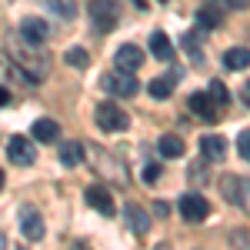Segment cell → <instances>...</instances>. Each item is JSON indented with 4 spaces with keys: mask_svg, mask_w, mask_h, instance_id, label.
Here are the masks:
<instances>
[{
    "mask_svg": "<svg viewBox=\"0 0 250 250\" xmlns=\"http://www.w3.org/2000/svg\"><path fill=\"white\" fill-rule=\"evenodd\" d=\"M114 63L120 67V70H130V74H137V70H140V63H144V50H140L137 43H124V47H117Z\"/></svg>",
    "mask_w": 250,
    "mask_h": 250,
    "instance_id": "obj_7",
    "label": "cell"
},
{
    "mask_svg": "<svg viewBox=\"0 0 250 250\" xmlns=\"http://www.w3.org/2000/svg\"><path fill=\"white\" fill-rule=\"evenodd\" d=\"M7 104H10V90H3V87H0V107H7Z\"/></svg>",
    "mask_w": 250,
    "mask_h": 250,
    "instance_id": "obj_29",
    "label": "cell"
},
{
    "mask_svg": "<svg viewBox=\"0 0 250 250\" xmlns=\"http://www.w3.org/2000/svg\"><path fill=\"white\" fill-rule=\"evenodd\" d=\"M157 177H160V167H157V164H147V170H144V180H147V184H157Z\"/></svg>",
    "mask_w": 250,
    "mask_h": 250,
    "instance_id": "obj_27",
    "label": "cell"
},
{
    "mask_svg": "<svg viewBox=\"0 0 250 250\" xmlns=\"http://www.w3.org/2000/svg\"><path fill=\"white\" fill-rule=\"evenodd\" d=\"M207 94H210L213 100L220 104V107L230 100V94H227V83H220V80H210V83H207Z\"/></svg>",
    "mask_w": 250,
    "mask_h": 250,
    "instance_id": "obj_23",
    "label": "cell"
},
{
    "mask_svg": "<svg viewBox=\"0 0 250 250\" xmlns=\"http://www.w3.org/2000/svg\"><path fill=\"white\" fill-rule=\"evenodd\" d=\"M187 107H190V110L200 117V120H207V124H213V120L220 117V114H217V107H220V104H217L210 94H190Z\"/></svg>",
    "mask_w": 250,
    "mask_h": 250,
    "instance_id": "obj_8",
    "label": "cell"
},
{
    "mask_svg": "<svg viewBox=\"0 0 250 250\" xmlns=\"http://www.w3.org/2000/svg\"><path fill=\"white\" fill-rule=\"evenodd\" d=\"M104 87H107L114 97H134L137 94V77L130 74V70H120V67H117L114 74L104 77Z\"/></svg>",
    "mask_w": 250,
    "mask_h": 250,
    "instance_id": "obj_5",
    "label": "cell"
},
{
    "mask_svg": "<svg viewBox=\"0 0 250 250\" xmlns=\"http://www.w3.org/2000/svg\"><path fill=\"white\" fill-rule=\"evenodd\" d=\"M244 104H247V107H250V80H247V83H244Z\"/></svg>",
    "mask_w": 250,
    "mask_h": 250,
    "instance_id": "obj_31",
    "label": "cell"
},
{
    "mask_svg": "<svg viewBox=\"0 0 250 250\" xmlns=\"http://www.w3.org/2000/svg\"><path fill=\"white\" fill-rule=\"evenodd\" d=\"M170 94H173V80H167V77L150 80V97H154V100H167Z\"/></svg>",
    "mask_w": 250,
    "mask_h": 250,
    "instance_id": "obj_20",
    "label": "cell"
},
{
    "mask_svg": "<svg viewBox=\"0 0 250 250\" xmlns=\"http://www.w3.org/2000/svg\"><path fill=\"white\" fill-rule=\"evenodd\" d=\"M63 60H67V63H70V67H77V70H83V67H87V63H90V54H87V50H83V47H70V50H67V54H63Z\"/></svg>",
    "mask_w": 250,
    "mask_h": 250,
    "instance_id": "obj_22",
    "label": "cell"
},
{
    "mask_svg": "<svg viewBox=\"0 0 250 250\" xmlns=\"http://www.w3.org/2000/svg\"><path fill=\"white\" fill-rule=\"evenodd\" d=\"M87 14H90V20H94L97 30H100V34H107L117 20H120V7H117V0H90Z\"/></svg>",
    "mask_w": 250,
    "mask_h": 250,
    "instance_id": "obj_2",
    "label": "cell"
},
{
    "mask_svg": "<svg viewBox=\"0 0 250 250\" xmlns=\"http://www.w3.org/2000/svg\"><path fill=\"white\" fill-rule=\"evenodd\" d=\"M224 67H227V70H247L250 67V50H244V47H230V50L224 54Z\"/></svg>",
    "mask_w": 250,
    "mask_h": 250,
    "instance_id": "obj_16",
    "label": "cell"
},
{
    "mask_svg": "<svg viewBox=\"0 0 250 250\" xmlns=\"http://www.w3.org/2000/svg\"><path fill=\"white\" fill-rule=\"evenodd\" d=\"M237 150H240V157L250 164V130H240V137H237Z\"/></svg>",
    "mask_w": 250,
    "mask_h": 250,
    "instance_id": "obj_24",
    "label": "cell"
},
{
    "mask_svg": "<svg viewBox=\"0 0 250 250\" xmlns=\"http://www.w3.org/2000/svg\"><path fill=\"white\" fill-rule=\"evenodd\" d=\"M150 54H154L157 60H173V43L167 40V34H164V30L150 34Z\"/></svg>",
    "mask_w": 250,
    "mask_h": 250,
    "instance_id": "obj_15",
    "label": "cell"
},
{
    "mask_svg": "<svg viewBox=\"0 0 250 250\" xmlns=\"http://www.w3.org/2000/svg\"><path fill=\"white\" fill-rule=\"evenodd\" d=\"M197 20H200V27H217V23H220V14H213V10L204 7V10L197 14Z\"/></svg>",
    "mask_w": 250,
    "mask_h": 250,
    "instance_id": "obj_25",
    "label": "cell"
},
{
    "mask_svg": "<svg viewBox=\"0 0 250 250\" xmlns=\"http://www.w3.org/2000/svg\"><path fill=\"white\" fill-rule=\"evenodd\" d=\"M180 213H184L187 224H200V220L210 217V204H207V197H200V193H184V197H180Z\"/></svg>",
    "mask_w": 250,
    "mask_h": 250,
    "instance_id": "obj_4",
    "label": "cell"
},
{
    "mask_svg": "<svg viewBox=\"0 0 250 250\" xmlns=\"http://www.w3.org/2000/svg\"><path fill=\"white\" fill-rule=\"evenodd\" d=\"M83 197H87V204H90L94 210H100L104 217L114 213V197H110V190H104V187H90Z\"/></svg>",
    "mask_w": 250,
    "mask_h": 250,
    "instance_id": "obj_12",
    "label": "cell"
},
{
    "mask_svg": "<svg viewBox=\"0 0 250 250\" xmlns=\"http://www.w3.org/2000/svg\"><path fill=\"white\" fill-rule=\"evenodd\" d=\"M0 190H3V170H0Z\"/></svg>",
    "mask_w": 250,
    "mask_h": 250,
    "instance_id": "obj_33",
    "label": "cell"
},
{
    "mask_svg": "<svg viewBox=\"0 0 250 250\" xmlns=\"http://www.w3.org/2000/svg\"><path fill=\"white\" fill-rule=\"evenodd\" d=\"M230 244H233V247H250V230H233L230 233Z\"/></svg>",
    "mask_w": 250,
    "mask_h": 250,
    "instance_id": "obj_26",
    "label": "cell"
},
{
    "mask_svg": "<svg viewBox=\"0 0 250 250\" xmlns=\"http://www.w3.org/2000/svg\"><path fill=\"white\" fill-rule=\"evenodd\" d=\"M57 154L63 167H77V164H83V144L80 140H60Z\"/></svg>",
    "mask_w": 250,
    "mask_h": 250,
    "instance_id": "obj_11",
    "label": "cell"
},
{
    "mask_svg": "<svg viewBox=\"0 0 250 250\" xmlns=\"http://www.w3.org/2000/svg\"><path fill=\"white\" fill-rule=\"evenodd\" d=\"M43 3H47L57 17H63V20H74V17H77V3H74V0H43Z\"/></svg>",
    "mask_w": 250,
    "mask_h": 250,
    "instance_id": "obj_19",
    "label": "cell"
},
{
    "mask_svg": "<svg viewBox=\"0 0 250 250\" xmlns=\"http://www.w3.org/2000/svg\"><path fill=\"white\" fill-rule=\"evenodd\" d=\"M7 157H10V164H17V167H30V164L37 160V150H34V144H30L27 137H10Z\"/></svg>",
    "mask_w": 250,
    "mask_h": 250,
    "instance_id": "obj_6",
    "label": "cell"
},
{
    "mask_svg": "<svg viewBox=\"0 0 250 250\" xmlns=\"http://www.w3.org/2000/svg\"><path fill=\"white\" fill-rule=\"evenodd\" d=\"M127 124H130V117H127V110H120L117 104H100L97 107V127L100 130L120 134V130H127Z\"/></svg>",
    "mask_w": 250,
    "mask_h": 250,
    "instance_id": "obj_3",
    "label": "cell"
},
{
    "mask_svg": "<svg viewBox=\"0 0 250 250\" xmlns=\"http://www.w3.org/2000/svg\"><path fill=\"white\" fill-rule=\"evenodd\" d=\"M200 147H204L207 160H224V154H227V144H224V137H217V134H207L204 140H200Z\"/></svg>",
    "mask_w": 250,
    "mask_h": 250,
    "instance_id": "obj_17",
    "label": "cell"
},
{
    "mask_svg": "<svg viewBox=\"0 0 250 250\" xmlns=\"http://www.w3.org/2000/svg\"><path fill=\"white\" fill-rule=\"evenodd\" d=\"M57 137H60L57 120H50V117H40L37 124H34V140H43V144H57Z\"/></svg>",
    "mask_w": 250,
    "mask_h": 250,
    "instance_id": "obj_14",
    "label": "cell"
},
{
    "mask_svg": "<svg viewBox=\"0 0 250 250\" xmlns=\"http://www.w3.org/2000/svg\"><path fill=\"white\" fill-rule=\"evenodd\" d=\"M227 7H233V10H244V7H250V0H224Z\"/></svg>",
    "mask_w": 250,
    "mask_h": 250,
    "instance_id": "obj_28",
    "label": "cell"
},
{
    "mask_svg": "<svg viewBox=\"0 0 250 250\" xmlns=\"http://www.w3.org/2000/svg\"><path fill=\"white\" fill-rule=\"evenodd\" d=\"M47 34H50V27H47L40 17H23L20 20V37H27L30 43H43Z\"/></svg>",
    "mask_w": 250,
    "mask_h": 250,
    "instance_id": "obj_9",
    "label": "cell"
},
{
    "mask_svg": "<svg viewBox=\"0 0 250 250\" xmlns=\"http://www.w3.org/2000/svg\"><path fill=\"white\" fill-rule=\"evenodd\" d=\"M244 200H247V207H250V184H244Z\"/></svg>",
    "mask_w": 250,
    "mask_h": 250,
    "instance_id": "obj_32",
    "label": "cell"
},
{
    "mask_svg": "<svg viewBox=\"0 0 250 250\" xmlns=\"http://www.w3.org/2000/svg\"><path fill=\"white\" fill-rule=\"evenodd\" d=\"M157 150H160V157H184V140L177 134H164L157 140Z\"/></svg>",
    "mask_w": 250,
    "mask_h": 250,
    "instance_id": "obj_18",
    "label": "cell"
},
{
    "mask_svg": "<svg viewBox=\"0 0 250 250\" xmlns=\"http://www.w3.org/2000/svg\"><path fill=\"white\" fill-rule=\"evenodd\" d=\"M10 57L17 60V67L23 70V77L30 83L50 77V54L40 43H30L27 37H14L10 40Z\"/></svg>",
    "mask_w": 250,
    "mask_h": 250,
    "instance_id": "obj_1",
    "label": "cell"
},
{
    "mask_svg": "<svg viewBox=\"0 0 250 250\" xmlns=\"http://www.w3.org/2000/svg\"><path fill=\"white\" fill-rule=\"evenodd\" d=\"M20 230H23L27 240H40V237H43V220H40V213L30 210V207H23V210H20Z\"/></svg>",
    "mask_w": 250,
    "mask_h": 250,
    "instance_id": "obj_10",
    "label": "cell"
},
{
    "mask_svg": "<svg viewBox=\"0 0 250 250\" xmlns=\"http://www.w3.org/2000/svg\"><path fill=\"white\" fill-rule=\"evenodd\" d=\"M124 217H127V227H130L134 233H147L150 230V217L140 210L137 204H127V207H124Z\"/></svg>",
    "mask_w": 250,
    "mask_h": 250,
    "instance_id": "obj_13",
    "label": "cell"
},
{
    "mask_svg": "<svg viewBox=\"0 0 250 250\" xmlns=\"http://www.w3.org/2000/svg\"><path fill=\"white\" fill-rule=\"evenodd\" d=\"M7 77V60H3V54H0V80Z\"/></svg>",
    "mask_w": 250,
    "mask_h": 250,
    "instance_id": "obj_30",
    "label": "cell"
},
{
    "mask_svg": "<svg viewBox=\"0 0 250 250\" xmlns=\"http://www.w3.org/2000/svg\"><path fill=\"white\" fill-rule=\"evenodd\" d=\"M180 43H184V50H187V54H190V57L200 63V30H187Z\"/></svg>",
    "mask_w": 250,
    "mask_h": 250,
    "instance_id": "obj_21",
    "label": "cell"
}]
</instances>
